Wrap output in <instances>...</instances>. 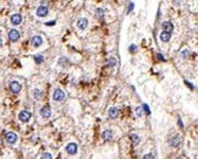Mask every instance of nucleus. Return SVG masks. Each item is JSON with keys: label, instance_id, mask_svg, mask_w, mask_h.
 <instances>
[{"label": "nucleus", "instance_id": "nucleus-27", "mask_svg": "<svg viewBox=\"0 0 198 159\" xmlns=\"http://www.w3.org/2000/svg\"><path fill=\"white\" fill-rule=\"evenodd\" d=\"M188 53H190V52H188L187 49H185V50L181 52V56H182V58H187V56H188Z\"/></svg>", "mask_w": 198, "mask_h": 159}, {"label": "nucleus", "instance_id": "nucleus-15", "mask_svg": "<svg viewBox=\"0 0 198 159\" xmlns=\"http://www.w3.org/2000/svg\"><path fill=\"white\" fill-rule=\"evenodd\" d=\"M102 137L104 141H110L113 138V131L111 130H104L102 134Z\"/></svg>", "mask_w": 198, "mask_h": 159}, {"label": "nucleus", "instance_id": "nucleus-10", "mask_svg": "<svg viewBox=\"0 0 198 159\" xmlns=\"http://www.w3.org/2000/svg\"><path fill=\"white\" fill-rule=\"evenodd\" d=\"M20 38V32L17 30H11L9 31V39L12 40V42H16V40Z\"/></svg>", "mask_w": 198, "mask_h": 159}, {"label": "nucleus", "instance_id": "nucleus-19", "mask_svg": "<svg viewBox=\"0 0 198 159\" xmlns=\"http://www.w3.org/2000/svg\"><path fill=\"white\" fill-rule=\"evenodd\" d=\"M59 64H60L61 66H67V65H68V59H67V58H60V60H59Z\"/></svg>", "mask_w": 198, "mask_h": 159}, {"label": "nucleus", "instance_id": "nucleus-31", "mask_svg": "<svg viewBox=\"0 0 198 159\" xmlns=\"http://www.w3.org/2000/svg\"><path fill=\"white\" fill-rule=\"evenodd\" d=\"M128 5H130V6H128V11H131L132 9H133V4H132V3H130V4H128Z\"/></svg>", "mask_w": 198, "mask_h": 159}, {"label": "nucleus", "instance_id": "nucleus-4", "mask_svg": "<svg viewBox=\"0 0 198 159\" xmlns=\"http://www.w3.org/2000/svg\"><path fill=\"white\" fill-rule=\"evenodd\" d=\"M77 28L78 30H81V31H83L86 30L87 27H88V20L85 19V17H81V19H78L77 20Z\"/></svg>", "mask_w": 198, "mask_h": 159}, {"label": "nucleus", "instance_id": "nucleus-6", "mask_svg": "<svg viewBox=\"0 0 198 159\" xmlns=\"http://www.w3.org/2000/svg\"><path fill=\"white\" fill-rule=\"evenodd\" d=\"M31 116H32V114L28 110H22L20 114H18V119H20L21 121H23V122H27V121H30Z\"/></svg>", "mask_w": 198, "mask_h": 159}, {"label": "nucleus", "instance_id": "nucleus-17", "mask_svg": "<svg viewBox=\"0 0 198 159\" xmlns=\"http://www.w3.org/2000/svg\"><path fill=\"white\" fill-rule=\"evenodd\" d=\"M116 62H117V60H116V59H115L114 56H111V58L108 59V66H109V67L116 66Z\"/></svg>", "mask_w": 198, "mask_h": 159}, {"label": "nucleus", "instance_id": "nucleus-32", "mask_svg": "<svg viewBox=\"0 0 198 159\" xmlns=\"http://www.w3.org/2000/svg\"><path fill=\"white\" fill-rule=\"evenodd\" d=\"M179 125H180L181 127L183 126V124H182V121H181V119H179Z\"/></svg>", "mask_w": 198, "mask_h": 159}, {"label": "nucleus", "instance_id": "nucleus-24", "mask_svg": "<svg viewBox=\"0 0 198 159\" xmlns=\"http://www.w3.org/2000/svg\"><path fill=\"white\" fill-rule=\"evenodd\" d=\"M33 93H34L33 95H34V98H36V99H39L40 97H42V93H40V91H39V89H34V91H33Z\"/></svg>", "mask_w": 198, "mask_h": 159}, {"label": "nucleus", "instance_id": "nucleus-12", "mask_svg": "<svg viewBox=\"0 0 198 159\" xmlns=\"http://www.w3.org/2000/svg\"><path fill=\"white\" fill-rule=\"evenodd\" d=\"M181 142V138H180V136H177V135H174L171 138H170V146H172V147H177L179 144H180Z\"/></svg>", "mask_w": 198, "mask_h": 159}, {"label": "nucleus", "instance_id": "nucleus-2", "mask_svg": "<svg viewBox=\"0 0 198 159\" xmlns=\"http://www.w3.org/2000/svg\"><path fill=\"white\" fill-rule=\"evenodd\" d=\"M5 141L9 144H13L17 142V135L15 132H6L5 134Z\"/></svg>", "mask_w": 198, "mask_h": 159}, {"label": "nucleus", "instance_id": "nucleus-5", "mask_svg": "<svg viewBox=\"0 0 198 159\" xmlns=\"http://www.w3.org/2000/svg\"><path fill=\"white\" fill-rule=\"evenodd\" d=\"M10 89H11L12 93H20L21 89H22V86L18 81H12L10 83Z\"/></svg>", "mask_w": 198, "mask_h": 159}, {"label": "nucleus", "instance_id": "nucleus-1", "mask_svg": "<svg viewBox=\"0 0 198 159\" xmlns=\"http://www.w3.org/2000/svg\"><path fill=\"white\" fill-rule=\"evenodd\" d=\"M65 97H66V94L61 88H56L53 93V99L55 102H61V101L65 99Z\"/></svg>", "mask_w": 198, "mask_h": 159}, {"label": "nucleus", "instance_id": "nucleus-13", "mask_svg": "<svg viewBox=\"0 0 198 159\" xmlns=\"http://www.w3.org/2000/svg\"><path fill=\"white\" fill-rule=\"evenodd\" d=\"M108 115L110 119H115V117H117L119 115V109L116 107H111L109 109V111H108Z\"/></svg>", "mask_w": 198, "mask_h": 159}, {"label": "nucleus", "instance_id": "nucleus-9", "mask_svg": "<svg viewBox=\"0 0 198 159\" xmlns=\"http://www.w3.org/2000/svg\"><path fill=\"white\" fill-rule=\"evenodd\" d=\"M36 13H37V16H39V17L47 16L48 15V7L44 6V5H40V6H38V9H37Z\"/></svg>", "mask_w": 198, "mask_h": 159}, {"label": "nucleus", "instance_id": "nucleus-16", "mask_svg": "<svg viewBox=\"0 0 198 159\" xmlns=\"http://www.w3.org/2000/svg\"><path fill=\"white\" fill-rule=\"evenodd\" d=\"M159 37H160V40H163V42H169V40H170V37H171V33L163 31L162 33H160Z\"/></svg>", "mask_w": 198, "mask_h": 159}, {"label": "nucleus", "instance_id": "nucleus-11", "mask_svg": "<svg viewBox=\"0 0 198 159\" xmlns=\"http://www.w3.org/2000/svg\"><path fill=\"white\" fill-rule=\"evenodd\" d=\"M31 44L33 45V47H39V45L43 44V38L40 37V36H34V37H32V39H31Z\"/></svg>", "mask_w": 198, "mask_h": 159}, {"label": "nucleus", "instance_id": "nucleus-3", "mask_svg": "<svg viewBox=\"0 0 198 159\" xmlns=\"http://www.w3.org/2000/svg\"><path fill=\"white\" fill-rule=\"evenodd\" d=\"M78 151V147H77V144L75 142H70L66 146V152L70 154V156H73V154H76Z\"/></svg>", "mask_w": 198, "mask_h": 159}, {"label": "nucleus", "instance_id": "nucleus-28", "mask_svg": "<svg viewBox=\"0 0 198 159\" xmlns=\"http://www.w3.org/2000/svg\"><path fill=\"white\" fill-rule=\"evenodd\" d=\"M135 50H137V47H136V45H131V47H130V52H135Z\"/></svg>", "mask_w": 198, "mask_h": 159}, {"label": "nucleus", "instance_id": "nucleus-7", "mask_svg": "<svg viewBox=\"0 0 198 159\" xmlns=\"http://www.w3.org/2000/svg\"><path fill=\"white\" fill-rule=\"evenodd\" d=\"M50 115H52V110H50L49 105H45L40 109V116H42L43 119H49Z\"/></svg>", "mask_w": 198, "mask_h": 159}, {"label": "nucleus", "instance_id": "nucleus-21", "mask_svg": "<svg viewBox=\"0 0 198 159\" xmlns=\"http://www.w3.org/2000/svg\"><path fill=\"white\" fill-rule=\"evenodd\" d=\"M131 138H132V141H133V143H135V146H137V144L140 143V137H138L137 135L133 134V135L131 136Z\"/></svg>", "mask_w": 198, "mask_h": 159}, {"label": "nucleus", "instance_id": "nucleus-26", "mask_svg": "<svg viewBox=\"0 0 198 159\" xmlns=\"http://www.w3.org/2000/svg\"><path fill=\"white\" fill-rule=\"evenodd\" d=\"M143 159H154V156H153V154H150V153L144 154V156H143Z\"/></svg>", "mask_w": 198, "mask_h": 159}, {"label": "nucleus", "instance_id": "nucleus-8", "mask_svg": "<svg viewBox=\"0 0 198 159\" xmlns=\"http://www.w3.org/2000/svg\"><path fill=\"white\" fill-rule=\"evenodd\" d=\"M10 22H11V25H13V26L20 25L22 22V16L20 15V13H13V15L10 17Z\"/></svg>", "mask_w": 198, "mask_h": 159}, {"label": "nucleus", "instance_id": "nucleus-23", "mask_svg": "<svg viewBox=\"0 0 198 159\" xmlns=\"http://www.w3.org/2000/svg\"><path fill=\"white\" fill-rule=\"evenodd\" d=\"M34 60H36V64H42L43 60H44V58L42 55H36L34 56Z\"/></svg>", "mask_w": 198, "mask_h": 159}, {"label": "nucleus", "instance_id": "nucleus-29", "mask_svg": "<svg viewBox=\"0 0 198 159\" xmlns=\"http://www.w3.org/2000/svg\"><path fill=\"white\" fill-rule=\"evenodd\" d=\"M45 25H47V26H53V25H55V21H49Z\"/></svg>", "mask_w": 198, "mask_h": 159}, {"label": "nucleus", "instance_id": "nucleus-18", "mask_svg": "<svg viewBox=\"0 0 198 159\" xmlns=\"http://www.w3.org/2000/svg\"><path fill=\"white\" fill-rule=\"evenodd\" d=\"M95 15L98 19H102V17H104V10L103 9H97L95 10Z\"/></svg>", "mask_w": 198, "mask_h": 159}, {"label": "nucleus", "instance_id": "nucleus-14", "mask_svg": "<svg viewBox=\"0 0 198 159\" xmlns=\"http://www.w3.org/2000/svg\"><path fill=\"white\" fill-rule=\"evenodd\" d=\"M163 31H165V32H169V33H171L172 32V30H174V26H172V23L170 21H165V22H163Z\"/></svg>", "mask_w": 198, "mask_h": 159}, {"label": "nucleus", "instance_id": "nucleus-30", "mask_svg": "<svg viewBox=\"0 0 198 159\" xmlns=\"http://www.w3.org/2000/svg\"><path fill=\"white\" fill-rule=\"evenodd\" d=\"M156 56H158V59H159V60H165V59H164V56H162V55H160V54H156Z\"/></svg>", "mask_w": 198, "mask_h": 159}, {"label": "nucleus", "instance_id": "nucleus-22", "mask_svg": "<svg viewBox=\"0 0 198 159\" xmlns=\"http://www.w3.org/2000/svg\"><path fill=\"white\" fill-rule=\"evenodd\" d=\"M40 159H53V157H52V154H50V153L44 152L42 156H40Z\"/></svg>", "mask_w": 198, "mask_h": 159}, {"label": "nucleus", "instance_id": "nucleus-20", "mask_svg": "<svg viewBox=\"0 0 198 159\" xmlns=\"http://www.w3.org/2000/svg\"><path fill=\"white\" fill-rule=\"evenodd\" d=\"M136 115L138 117H141L142 115H143V108H142V107H137L136 108Z\"/></svg>", "mask_w": 198, "mask_h": 159}, {"label": "nucleus", "instance_id": "nucleus-25", "mask_svg": "<svg viewBox=\"0 0 198 159\" xmlns=\"http://www.w3.org/2000/svg\"><path fill=\"white\" fill-rule=\"evenodd\" d=\"M142 108H143V110L146 111V114H150L149 107H148V105H147V104H143V105H142Z\"/></svg>", "mask_w": 198, "mask_h": 159}]
</instances>
